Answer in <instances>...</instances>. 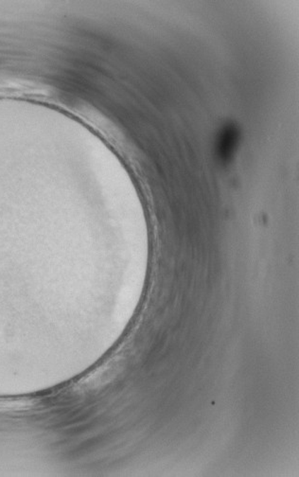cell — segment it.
<instances>
[{
    "label": "cell",
    "instance_id": "cell-1",
    "mask_svg": "<svg viewBox=\"0 0 299 477\" xmlns=\"http://www.w3.org/2000/svg\"><path fill=\"white\" fill-rule=\"evenodd\" d=\"M239 142V131L234 125H225L221 130L217 139V154L221 161H228L233 156Z\"/></svg>",
    "mask_w": 299,
    "mask_h": 477
}]
</instances>
